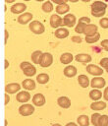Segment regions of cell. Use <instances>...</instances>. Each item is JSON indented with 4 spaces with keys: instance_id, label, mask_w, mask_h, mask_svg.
Returning a JSON list of instances; mask_svg holds the SVG:
<instances>
[{
    "instance_id": "14",
    "label": "cell",
    "mask_w": 108,
    "mask_h": 126,
    "mask_svg": "<svg viewBox=\"0 0 108 126\" xmlns=\"http://www.w3.org/2000/svg\"><path fill=\"white\" fill-rule=\"evenodd\" d=\"M76 61L81 63V64H87L91 61V56L86 53H79L75 56Z\"/></svg>"
},
{
    "instance_id": "18",
    "label": "cell",
    "mask_w": 108,
    "mask_h": 126,
    "mask_svg": "<svg viewBox=\"0 0 108 126\" xmlns=\"http://www.w3.org/2000/svg\"><path fill=\"white\" fill-rule=\"evenodd\" d=\"M69 33H70V32H69L67 29H65V28H59V29H57V30L54 32L55 37H57V38H59V39L66 38V37L69 35Z\"/></svg>"
},
{
    "instance_id": "1",
    "label": "cell",
    "mask_w": 108,
    "mask_h": 126,
    "mask_svg": "<svg viewBox=\"0 0 108 126\" xmlns=\"http://www.w3.org/2000/svg\"><path fill=\"white\" fill-rule=\"evenodd\" d=\"M90 8H91V15L96 18H100L105 15L107 5L105 2L102 1H94L91 4Z\"/></svg>"
},
{
    "instance_id": "52",
    "label": "cell",
    "mask_w": 108,
    "mask_h": 126,
    "mask_svg": "<svg viewBox=\"0 0 108 126\" xmlns=\"http://www.w3.org/2000/svg\"><path fill=\"white\" fill-rule=\"evenodd\" d=\"M106 72H107V73H108V69H106Z\"/></svg>"
},
{
    "instance_id": "34",
    "label": "cell",
    "mask_w": 108,
    "mask_h": 126,
    "mask_svg": "<svg viewBox=\"0 0 108 126\" xmlns=\"http://www.w3.org/2000/svg\"><path fill=\"white\" fill-rule=\"evenodd\" d=\"M100 27L103 29H108V18H101L99 21Z\"/></svg>"
},
{
    "instance_id": "44",
    "label": "cell",
    "mask_w": 108,
    "mask_h": 126,
    "mask_svg": "<svg viewBox=\"0 0 108 126\" xmlns=\"http://www.w3.org/2000/svg\"><path fill=\"white\" fill-rule=\"evenodd\" d=\"M66 126H79L78 124H76L75 122H69V123H67L66 124Z\"/></svg>"
},
{
    "instance_id": "42",
    "label": "cell",
    "mask_w": 108,
    "mask_h": 126,
    "mask_svg": "<svg viewBox=\"0 0 108 126\" xmlns=\"http://www.w3.org/2000/svg\"><path fill=\"white\" fill-rule=\"evenodd\" d=\"M9 101H10V96H9V94H5V105H7L8 103H9Z\"/></svg>"
},
{
    "instance_id": "53",
    "label": "cell",
    "mask_w": 108,
    "mask_h": 126,
    "mask_svg": "<svg viewBox=\"0 0 108 126\" xmlns=\"http://www.w3.org/2000/svg\"><path fill=\"white\" fill-rule=\"evenodd\" d=\"M25 1H29V0H25Z\"/></svg>"
},
{
    "instance_id": "30",
    "label": "cell",
    "mask_w": 108,
    "mask_h": 126,
    "mask_svg": "<svg viewBox=\"0 0 108 126\" xmlns=\"http://www.w3.org/2000/svg\"><path fill=\"white\" fill-rule=\"evenodd\" d=\"M53 4H52V2L51 1H45L43 4H42V6H41V9H42V11L43 12H45V13H50V12H52L53 11Z\"/></svg>"
},
{
    "instance_id": "8",
    "label": "cell",
    "mask_w": 108,
    "mask_h": 126,
    "mask_svg": "<svg viewBox=\"0 0 108 126\" xmlns=\"http://www.w3.org/2000/svg\"><path fill=\"white\" fill-rule=\"evenodd\" d=\"M21 88H23V87L18 83H10V84H7L5 86V92L9 94H18L20 92Z\"/></svg>"
},
{
    "instance_id": "25",
    "label": "cell",
    "mask_w": 108,
    "mask_h": 126,
    "mask_svg": "<svg viewBox=\"0 0 108 126\" xmlns=\"http://www.w3.org/2000/svg\"><path fill=\"white\" fill-rule=\"evenodd\" d=\"M56 12H57V14L58 15H64V14H66L67 12H69L70 11V6L66 3V4H61V5H57V7H56Z\"/></svg>"
},
{
    "instance_id": "6",
    "label": "cell",
    "mask_w": 108,
    "mask_h": 126,
    "mask_svg": "<svg viewBox=\"0 0 108 126\" xmlns=\"http://www.w3.org/2000/svg\"><path fill=\"white\" fill-rule=\"evenodd\" d=\"M105 84H106V81L104 78L102 77H94L91 79L90 81V87L93 88V89H102L105 87Z\"/></svg>"
},
{
    "instance_id": "28",
    "label": "cell",
    "mask_w": 108,
    "mask_h": 126,
    "mask_svg": "<svg viewBox=\"0 0 108 126\" xmlns=\"http://www.w3.org/2000/svg\"><path fill=\"white\" fill-rule=\"evenodd\" d=\"M42 54H43V53H42L40 50H35V51H33L32 54H31V61H32L34 64H39L40 58H41Z\"/></svg>"
},
{
    "instance_id": "49",
    "label": "cell",
    "mask_w": 108,
    "mask_h": 126,
    "mask_svg": "<svg viewBox=\"0 0 108 126\" xmlns=\"http://www.w3.org/2000/svg\"><path fill=\"white\" fill-rule=\"evenodd\" d=\"M81 1H82V2H89L90 0H81Z\"/></svg>"
},
{
    "instance_id": "7",
    "label": "cell",
    "mask_w": 108,
    "mask_h": 126,
    "mask_svg": "<svg viewBox=\"0 0 108 126\" xmlns=\"http://www.w3.org/2000/svg\"><path fill=\"white\" fill-rule=\"evenodd\" d=\"M50 26L53 29H59V27L64 26L63 24V19L58 15V14H53L50 17Z\"/></svg>"
},
{
    "instance_id": "12",
    "label": "cell",
    "mask_w": 108,
    "mask_h": 126,
    "mask_svg": "<svg viewBox=\"0 0 108 126\" xmlns=\"http://www.w3.org/2000/svg\"><path fill=\"white\" fill-rule=\"evenodd\" d=\"M27 9V5L25 3H16L11 7V12L13 14H23Z\"/></svg>"
},
{
    "instance_id": "2",
    "label": "cell",
    "mask_w": 108,
    "mask_h": 126,
    "mask_svg": "<svg viewBox=\"0 0 108 126\" xmlns=\"http://www.w3.org/2000/svg\"><path fill=\"white\" fill-rule=\"evenodd\" d=\"M28 28H29L30 32H32L34 34H41L45 31L44 25L42 23H40L39 21H31L28 25Z\"/></svg>"
},
{
    "instance_id": "36",
    "label": "cell",
    "mask_w": 108,
    "mask_h": 126,
    "mask_svg": "<svg viewBox=\"0 0 108 126\" xmlns=\"http://www.w3.org/2000/svg\"><path fill=\"white\" fill-rule=\"evenodd\" d=\"M101 46L105 51H108V39H104L101 41Z\"/></svg>"
},
{
    "instance_id": "19",
    "label": "cell",
    "mask_w": 108,
    "mask_h": 126,
    "mask_svg": "<svg viewBox=\"0 0 108 126\" xmlns=\"http://www.w3.org/2000/svg\"><path fill=\"white\" fill-rule=\"evenodd\" d=\"M77 72H78L77 71V68L75 66H73V65H68L64 69V75L66 77H68V78H72V77L76 76L77 75Z\"/></svg>"
},
{
    "instance_id": "41",
    "label": "cell",
    "mask_w": 108,
    "mask_h": 126,
    "mask_svg": "<svg viewBox=\"0 0 108 126\" xmlns=\"http://www.w3.org/2000/svg\"><path fill=\"white\" fill-rule=\"evenodd\" d=\"M103 97L106 101H108V87H106L104 92H103Z\"/></svg>"
},
{
    "instance_id": "35",
    "label": "cell",
    "mask_w": 108,
    "mask_h": 126,
    "mask_svg": "<svg viewBox=\"0 0 108 126\" xmlns=\"http://www.w3.org/2000/svg\"><path fill=\"white\" fill-rule=\"evenodd\" d=\"M99 64H100V66H101L102 68H104L105 70L108 69V57H104V58H102V59L100 60Z\"/></svg>"
},
{
    "instance_id": "10",
    "label": "cell",
    "mask_w": 108,
    "mask_h": 126,
    "mask_svg": "<svg viewBox=\"0 0 108 126\" xmlns=\"http://www.w3.org/2000/svg\"><path fill=\"white\" fill-rule=\"evenodd\" d=\"M16 99L21 103H26L30 99V94L27 91H21L16 94Z\"/></svg>"
},
{
    "instance_id": "27",
    "label": "cell",
    "mask_w": 108,
    "mask_h": 126,
    "mask_svg": "<svg viewBox=\"0 0 108 126\" xmlns=\"http://www.w3.org/2000/svg\"><path fill=\"white\" fill-rule=\"evenodd\" d=\"M36 81H37V83H39V84H41V85H44V84H46V83L49 82V76H48V74H46V73L38 74V75L36 76Z\"/></svg>"
},
{
    "instance_id": "45",
    "label": "cell",
    "mask_w": 108,
    "mask_h": 126,
    "mask_svg": "<svg viewBox=\"0 0 108 126\" xmlns=\"http://www.w3.org/2000/svg\"><path fill=\"white\" fill-rule=\"evenodd\" d=\"M4 62H5V66H4V68H5V69H7V68H8V66H9V61H8L7 59H5V60H4Z\"/></svg>"
},
{
    "instance_id": "39",
    "label": "cell",
    "mask_w": 108,
    "mask_h": 126,
    "mask_svg": "<svg viewBox=\"0 0 108 126\" xmlns=\"http://www.w3.org/2000/svg\"><path fill=\"white\" fill-rule=\"evenodd\" d=\"M69 0H51V2L56 3L57 5H61V4H66Z\"/></svg>"
},
{
    "instance_id": "31",
    "label": "cell",
    "mask_w": 108,
    "mask_h": 126,
    "mask_svg": "<svg viewBox=\"0 0 108 126\" xmlns=\"http://www.w3.org/2000/svg\"><path fill=\"white\" fill-rule=\"evenodd\" d=\"M101 114H99L98 112H95L91 115L90 117V122L92 123L93 126H99V119H100Z\"/></svg>"
},
{
    "instance_id": "23",
    "label": "cell",
    "mask_w": 108,
    "mask_h": 126,
    "mask_svg": "<svg viewBox=\"0 0 108 126\" xmlns=\"http://www.w3.org/2000/svg\"><path fill=\"white\" fill-rule=\"evenodd\" d=\"M102 96H103V94L98 89H93V90H91L89 92V97H90V99H92L94 101L99 100Z\"/></svg>"
},
{
    "instance_id": "22",
    "label": "cell",
    "mask_w": 108,
    "mask_h": 126,
    "mask_svg": "<svg viewBox=\"0 0 108 126\" xmlns=\"http://www.w3.org/2000/svg\"><path fill=\"white\" fill-rule=\"evenodd\" d=\"M78 83L81 88H87L89 86V79L86 75L81 74L78 77Z\"/></svg>"
},
{
    "instance_id": "48",
    "label": "cell",
    "mask_w": 108,
    "mask_h": 126,
    "mask_svg": "<svg viewBox=\"0 0 108 126\" xmlns=\"http://www.w3.org/2000/svg\"><path fill=\"white\" fill-rule=\"evenodd\" d=\"M69 1H71V2H73V3H77L79 0H69Z\"/></svg>"
},
{
    "instance_id": "50",
    "label": "cell",
    "mask_w": 108,
    "mask_h": 126,
    "mask_svg": "<svg viewBox=\"0 0 108 126\" xmlns=\"http://www.w3.org/2000/svg\"><path fill=\"white\" fill-rule=\"evenodd\" d=\"M7 124H8V122H7V120H5V126H7Z\"/></svg>"
},
{
    "instance_id": "26",
    "label": "cell",
    "mask_w": 108,
    "mask_h": 126,
    "mask_svg": "<svg viewBox=\"0 0 108 126\" xmlns=\"http://www.w3.org/2000/svg\"><path fill=\"white\" fill-rule=\"evenodd\" d=\"M23 73H24L27 77H32V76H34V75L36 74V68H35L32 64H30L28 67H27L26 69L23 70Z\"/></svg>"
},
{
    "instance_id": "16",
    "label": "cell",
    "mask_w": 108,
    "mask_h": 126,
    "mask_svg": "<svg viewBox=\"0 0 108 126\" xmlns=\"http://www.w3.org/2000/svg\"><path fill=\"white\" fill-rule=\"evenodd\" d=\"M57 103H58V105L60 106V107H62V108H69L70 106H71V99L68 97V96H60V97H58V99H57Z\"/></svg>"
},
{
    "instance_id": "24",
    "label": "cell",
    "mask_w": 108,
    "mask_h": 126,
    "mask_svg": "<svg viewBox=\"0 0 108 126\" xmlns=\"http://www.w3.org/2000/svg\"><path fill=\"white\" fill-rule=\"evenodd\" d=\"M79 126H88L89 125V117L85 114H81L77 118Z\"/></svg>"
},
{
    "instance_id": "15",
    "label": "cell",
    "mask_w": 108,
    "mask_h": 126,
    "mask_svg": "<svg viewBox=\"0 0 108 126\" xmlns=\"http://www.w3.org/2000/svg\"><path fill=\"white\" fill-rule=\"evenodd\" d=\"M98 32V29H97V26L94 25V24H88L84 30V34L85 36H90V35H94Z\"/></svg>"
},
{
    "instance_id": "11",
    "label": "cell",
    "mask_w": 108,
    "mask_h": 126,
    "mask_svg": "<svg viewBox=\"0 0 108 126\" xmlns=\"http://www.w3.org/2000/svg\"><path fill=\"white\" fill-rule=\"evenodd\" d=\"M45 102H46V99L42 94H35L32 96V103L35 106H42L45 104Z\"/></svg>"
},
{
    "instance_id": "43",
    "label": "cell",
    "mask_w": 108,
    "mask_h": 126,
    "mask_svg": "<svg viewBox=\"0 0 108 126\" xmlns=\"http://www.w3.org/2000/svg\"><path fill=\"white\" fill-rule=\"evenodd\" d=\"M8 37H9V32H8V31H7V30H5V43H7Z\"/></svg>"
},
{
    "instance_id": "47",
    "label": "cell",
    "mask_w": 108,
    "mask_h": 126,
    "mask_svg": "<svg viewBox=\"0 0 108 126\" xmlns=\"http://www.w3.org/2000/svg\"><path fill=\"white\" fill-rule=\"evenodd\" d=\"M51 126H62V125L59 124V123H55V124H53V125H51Z\"/></svg>"
},
{
    "instance_id": "51",
    "label": "cell",
    "mask_w": 108,
    "mask_h": 126,
    "mask_svg": "<svg viewBox=\"0 0 108 126\" xmlns=\"http://www.w3.org/2000/svg\"><path fill=\"white\" fill-rule=\"evenodd\" d=\"M35 1H37V2H42V1H44V0H35Z\"/></svg>"
},
{
    "instance_id": "4",
    "label": "cell",
    "mask_w": 108,
    "mask_h": 126,
    "mask_svg": "<svg viewBox=\"0 0 108 126\" xmlns=\"http://www.w3.org/2000/svg\"><path fill=\"white\" fill-rule=\"evenodd\" d=\"M53 63V56L51 53L49 52H44L40 58V62L39 65L43 68H47L49 66H51V64Z\"/></svg>"
},
{
    "instance_id": "13",
    "label": "cell",
    "mask_w": 108,
    "mask_h": 126,
    "mask_svg": "<svg viewBox=\"0 0 108 126\" xmlns=\"http://www.w3.org/2000/svg\"><path fill=\"white\" fill-rule=\"evenodd\" d=\"M31 20H32V14L29 13V12L23 13V14H21V15L18 17V22H19V24H21V25H26V24L31 22Z\"/></svg>"
},
{
    "instance_id": "29",
    "label": "cell",
    "mask_w": 108,
    "mask_h": 126,
    "mask_svg": "<svg viewBox=\"0 0 108 126\" xmlns=\"http://www.w3.org/2000/svg\"><path fill=\"white\" fill-rule=\"evenodd\" d=\"M88 24L86 23H83V22H78V24L76 25L75 27V32H78V33H83L84 32V30L86 28Z\"/></svg>"
},
{
    "instance_id": "46",
    "label": "cell",
    "mask_w": 108,
    "mask_h": 126,
    "mask_svg": "<svg viewBox=\"0 0 108 126\" xmlns=\"http://www.w3.org/2000/svg\"><path fill=\"white\" fill-rule=\"evenodd\" d=\"M5 2L6 3H13V2H15V0H5Z\"/></svg>"
},
{
    "instance_id": "37",
    "label": "cell",
    "mask_w": 108,
    "mask_h": 126,
    "mask_svg": "<svg viewBox=\"0 0 108 126\" xmlns=\"http://www.w3.org/2000/svg\"><path fill=\"white\" fill-rule=\"evenodd\" d=\"M30 64H31V63H29V62H27V61H24V62H22V63L20 64V68H21L22 70H24V69H26L27 67H28Z\"/></svg>"
},
{
    "instance_id": "33",
    "label": "cell",
    "mask_w": 108,
    "mask_h": 126,
    "mask_svg": "<svg viewBox=\"0 0 108 126\" xmlns=\"http://www.w3.org/2000/svg\"><path fill=\"white\" fill-rule=\"evenodd\" d=\"M99 126H108V115H101L99 119Z\"/></svg>"
},
{
    "instance_id": "17",
    "label": "cell",
    "mask_w": 108,
    "mask_h": 126,
    "mask_svg": "<svg viewBox=\"0 0 108 126\" xmlns=\"http://www.w3.org/2000/svg\"><path fill=\"white\" fill-rule=\"evenodd\" d=\"M22 87L26 90V91H32L36 88L35 86V82L32 79H26L22 82Z\"/></svg>"
},
{
    "instance_id": "40",
    "label": "cell",
    "mask_w": 108,
    "mask_h": 126,
    "mask_svg": "<svg viewBox=\"0 0 108 126\" xmlns=\"http://www.w3.org/2000/svg\"><path fill=\"white\" fill-rule=\"evenodd\" d=\"M72 41L73 42L80 43V42H81V37H80V36H73L72 37Z\"/></svg>"
},
{
    "instance_id": "21",
    "label": "cell",
    "mask_w": 108,
    "mask_h": 126,
    "mask_svg": "<svg viewBox=\"0 0 108 126\" xmlns=\"http://www.w3.org/2000/svg\"><path fill=\"white\" fill-rule=\"evenodd\" d=\"M73 59H74V56H73V54L70 53V52H65V53H63V54L60 56V62H61L62 64H65V65L71 63V62L73 61Z\"/></svg>"
},
{
    "instance_id": "20",
    "label": "cell",
    "mask_w": 108,
    "mask_h": 126,
    "mask_svg": "<svg viewBox=\"0 0 108 126\" xmlns=\"http://www.w3.org/2000/svg\"><path fill=\"white\" fill-rule=\"evenodd\" d=\"M107 106L106 102L105 101H101V100H98V101H94L90 104V108L92 110H95V111H100V110H103L105 109Z\"/></svg>"
},
{
    "instance_id": "3",
    "label": "cell",
    "mask_w": 108,
    "mask_h": 126,
    "mask_svg": "<svg viewBox=\"0 0 108 126\" xmlns=\"http://www.w3.org/2000/svg\"><path fill=\"white\" fill-rule=\"evenodd\" d=\"M34 106L29 103H23L19 107V113L22 116H29L34 112Z\"/></svg>"
},
{
    "instance_id": "9",
    "label": "cell",
    "mask_w": 108,
    "mask_h": 126,
    "mask_svg": "<svg viewBox=\"0 0 108 126\" xmlns=\"http://www.w3.org/2000/svg\"><path fill=\"white\" fill-rule=\"evenodd\" d=\"M76 22L77 19L74 14H66V16H64L63 18V24L68 28H73L76 25Z\"/></svg>"
},
{
    "instance_id": "38",
    "label": "cell",
    "mask_w": 108,
    "mask_h": 126,
    "mask_svg": "<svg viewBox=\"0 0 108 126\" xmlns=\"http://www.w3.org/2000/svg\"><path fill=\"white\" fill-rule=\"evenodd\" d=\"M79 22H83V23H86V24H90V19L88 17H81L79 19Z\"/></svg>"
},
{
    "instance_id": "32",
    "label": "cell",
    "mask_w": 108,
    "mask_h": 126,
    "mask_svg": "<svg viewBox=\"0 0 108 126\" xmlns=\"http://www.w3.org/2000/svg\"><path fill=\"white\" fill-rule=\"evenodd\" d=\"M99 38H100V33L99 32H97L96 34H94V35H90V36H85V41L87 42V43H94V42H96V41H98L99 40Z\"/></svg>"
},
{
    "instance_id": "5",
    "label": "cell",
    "mask_w": 108,
    "mask_h": 126,
    "mask_svg": "<svg viewBox=\"0 0 108 126\" xmlns=\"http://www.w3.org/2000/svg\"><path fill=\"white\" fill-rule=\"evenodd\" d=\"M86 72L90 75H93L95 77H99L103 74V69L97 65H94V64H89L86 66Z\"/></svg>"
}]
</instances>
